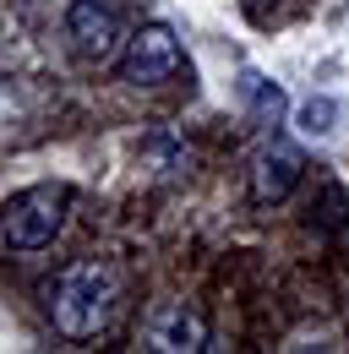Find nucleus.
I'll list each match as a JSON object with an SVG mask.
<instances>
[{"instance_id": "6e6552de", "label": "nucleus", "mask_w": 349, "mask_h": 354, "mask_svg": "<svg viewBox=\"0 0 349 354\" xmlns=\"http://www.w3.org/2000/svg\"><path fill=\"white\" fill-rule=\"evenodd\" d=\"M333 120H339V104H333V98H305L301 104V131L305 136H328Z\"/></svg>"}, {"instance_id": "423d86ee", "label": "nucleus", "mask_w": 349, "mask_h": 354, "mask_svg": "<svg viewBox=\"0 0 349 354\" xmlns=\"http://www.w3.org/2000/svg\"><path fill=\"white\" fill-rule=\"evenodd\" d=\"M147 349L197 354V349H208V327H202V316L186 306V300H164V306H153V316H147Z\"/></svg>"}, {"instance_id": "20e7f679", "label": "nucleus", "mask_w": 349, "mask_h": 354, "mask_svg": "<svg viewBox=\"0 0 349 354\" xmlns=\"http://www.w3.org/2000/svg\"><path fill=\"white\" fill-rule=\"evenodd\" d=\"M180 66H186L180 39H174L164 22H142L126 39V55H120V77H126L131 88H159V82L180 77Z\"/></svg>"}, {"instance_id": "39448f33", "label": "nucleus", "mask_w": 349, "mask_h": 354, "mask_svg": "<svg viewBox=\"0 0 349 354\" xmlns=\"http://www.w3.org/2000/svg\"><path fill=\"white\" fill-rule=\"evenodd\" d=\"M301 169H305V158L295 142H262L257 158H251V202L257 207H278L301 185Z\"/></svg>"}, {"instance_id": "7ed1b4c3", "label": "nucleus", "mask_w": 349, "mask_h": 354, "mask_svg": "<svg viewBox=\"0 0 349 354\" xmlns=\"http://www.w3.org/2000/svg\"><path fill=\"white\" fill-rule=\"evenodd\" d=\"M66 33H71V49L82 55L87 66H109L126 55V22H120V6L115 0H71L66 11Z\"/></svg>"}, {"instance_id": "1a4fd4ad", "label": "nucleus", "mask_w": 349, "mask_h": 354, "mask_svg": "<svg viewBox=\"0 0 349 354\" xmlns=\"http://www.w3.org/2000/svg\"><path fill=\"white\" fill-rule=\"evenodd\" d=\"M344 213H349L344 191H339V185L328 180V185H322V213L311 207V229H339V223H344Z\"/></svg>"}, {"instance_id": "f257e3e1", "label": "nucleus", "mask_w": 349, "mask_h": 354, "mask_svg": "<svg viewBox=\"0 0 349 354\" xmlns=\"http://www.w3.org/2000/svg\"><path fill=\"white\" fill-rule=\"evenodd\" d=\"M126 300V272L104 257H82L71 262L55 283H49V322L60 338H98Z\"/></svg>"}, {"instance_id": "0eeeda50", "label": "nucleus", "mask_w": 349, "mask_h": 354, "mask_svg": "<svg viewBox=\"0 0 349 354\" xmlns=\"http://www.w3.org/2000/svg\"><path fill=\"white\" fill-rule=\"evenodd\" d=\"M240 98L251 104V115H257L262 126H278V115H284V93L273 88L267 77H257V71H246V77H240Z\"/></svg>"}, {"instance_id": "f03ea898", "label": "nucleus", "mask_w": 349, "mask_h": 354, "mask_svg": "<svg viewBox=\"0 0 349 354\" xmlns=\"http://www.w3.org/2000/svg\"><path fill=\"white\" fill-rule=\"evenodd\" d=\"M66 202H71L66 185H28V191H17L6 202V213H0L6 245L11 251H44L60 234V223H66Z\"/></svg>"}]
</instances>
